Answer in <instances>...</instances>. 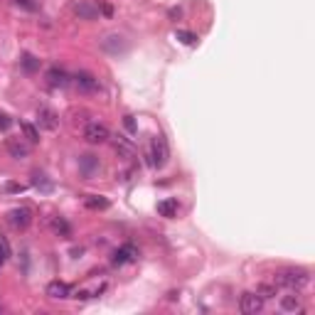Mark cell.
I'll return each mask as SVG.
<instances>
[{
  "mask_svg": "<svg viewBox=\"0 0 315 315\" xmlns=\"http://www.w3.org/2000/svg\"><path fill=\"white\" fill-rule=\"evenodd\" d=\"M310 276L305 269H283L273 276V283L281 286V288H291V291H298L303 286H308Z\"/></svg>",
  "mask_w": 315,
  "mask_h": 315,
  "instance_id": "cell-1",
  "label": "cell"
},
{
  "mask_svg": "<svg viewBox=\"0 0 315 315\" xmlns=\"http://www.w3.org/2000/svg\"><path fill=\"white\" fill-rule=\"evenodd\" d=\"M84 140L89 143V145H101V143H106L109 138H111V133H109V128L104 126V123H99V121H91V123H87L84 126Z\"/></svg>",
  "mask_w": 315,
  "mask_h": 315,
  "instance_id": "cell-2",
  "label": "cell"
},
{
  "mask_svg": "<svg viewBox=\"0 0 315 315\" xmlns=\"http://www.w3.org/2000/svg\"><path fill=\"white\" fill-rule=\"evenodd\" d=\"M168 158H170V148H168V140L163 135H158L153 140V150H150V165L153 168H165L168 165Z\"/></svg>",
  "mask_w": 315,
  "mask_h": 315,
  "instance_id": "cell-3",
  "label": "cell"
},
{
  "mask_svg": "<svg viewBox=\"0 0 315 315\" xmlns=\"http://www.w3.org/2000/svg\"><path fill=\"white\" fill-rule=\"evenodd\" d=\"M261 308H264V298H261L259 293H254V291L242 293V298H239V310L244 315L261 313Z\"/></svg>",
  "mask_w": 315,
  "mask_h": 315,
  "instance_id": "cell-4",
  "label": "cell"
},
{
  "mask_svg": "<svg viewBox=\"0 0 315 315\" xmlns=\"http://www.w3.org/2000/svg\"><path fill=\"white\" fill-rule=\"evenodd\" d=\"M138 259V249H135V244H123V247H118L116 251H113L111 256V264L113 266H126V264H131V261H135Z\"/></svg>",
  "mask_w": 315,
  "mask_h": 315,
  "instance_id": "cell-5",
  "label": "cell"
},
{
  "mask_svg": "<svg viewBox=\"0 0 315 315\" xmlns=\"http://www.w3.org/2000/svg\"><path fill=\"white\" fill-rule=\"evenodd\" d=\"M8 222L15 226V229H27L32 224V209L30 207H15L10 214H8Z\"/></svg>",
  "mask_w": 315,
  "mask_h": 315,
  "instance_id": "cell-6",
  "label": "cell"
},
{
  "mask_svg": "<svg viewBox=\"0 0 315 315\" xmlns=\"http://www.w3.org/2000/svg\"><path fill=\"white\" fill-rule=\"evenodd\" d=\"M71 8L79 15V20H99V5L91 0H74Z\"/></svg>",
  "mask_w": 315,
  "mask_h": 315,
  "instance_id": "cell-7",
  "label": "cell"
},
{
  "mask_svg": "<svg viewBox=\"0 0 315 315\" xmlns=\"http://www.w3.org/2000/svg\"><path fill=\"white\" fill-rule=\"evenodd\" d=\"M101 49L109 52V54H123V52L128 49V42H126L121 35H106V37L101 40Z\"/></svg>",
  "mask_w": 315,
  "mask_h": 315,
  "instance_id": "cell-8",
  "label": "cell"
},
{
  "mask_svg": "<svg viewBox=\"0 0 315 315\" xmlns=\"http://www.w3.org/2000/svg\"><path fill=\"white\" fill-rule=\"evenodd\" d=\"M74 84H76L82 91H89V94H94V91H101L99 79H96L94 74H89V71H76V74H74Z\"/></svg>",
  "mask_w": 315,
  "mask_h": 315,
  "instance_id": "cell-9",
  "label": "cell"
},
{
  "mask_svg": "<svg viewBox=\"0 0 315 315\" xmlns=\"http://www.w3.org/2000/svg\"><path fill=\"white\" fill-rule=\"evenodd\" d=\"M37 123H40V128H45V131H57V128H59L57 113L52 111V109H47V106H40V109H37Z\"/></svg>",
  "mask_w": 315,
  "mask_h": 315,
  "instance_id": "cell-10",
  "label": "cell"
},
{
  "mask_svg": "<svg viewBox=\"0 0 315 315\" xmlns=\"http://www.w3.org/2000/svg\"><path fill=\"white\" fill-rule=\"evenodd\" d=\"M79 170H82V175L84 178H94L99 170H101V163H99V158L87 153V155L79 158Z\"/></svg>",
  "mask_w": 315,
  "mask_h": 315,
  "instance_id": "cell-11",
  "label": "cell"
},
{
  "mask_svg": "<svg viewBox=\"0 0 315 315\" xmlns=\"http://www.w3.org/2000/svg\"><path fill=\"white\" fill-rule=\"evenodd\" d=\"M5 148H8L10 158H15V160H23V158L30 155V145H27V143H23L20 138H8Z\"/></svg>",
  "mask_w": 315,
  "mask_h": 315,
  "instance_id": "cell-12",
  "label": "cell"
},
{
  "mask_svg": "<svg viewBox=\"0 0 315 315\" xmlns=\"http://www.w3.org/2000/svg\"><path fill=\"white\" fill-rule=\"evenodd\" d=\"M47 84L54 87V89H62V87L69 84V74L59 67H49L47 69Z\"/></svg>",
  "mask_w": 315,
  "mask_h": 315,
  "instance_id": "cell-13",
  "label": "cell"
},
{
  "mask_svg": "<svg viewBox=\"0 0 315 315\" xmlns=\"http://www.w3.org/2000/svg\"><path fill=\"white\" fill-rule=\"evenodd\" d=\"M178 212H180V204H178V200H173V197H168V200H160V202H158V214H160V217H165V219L178 217Z\"/></svg>",
  "mask_w": 315,
  "mask_h": 315,
  "instance_id": "cell-14",
  "label": "cell"
},
{
  "mask_svg": "<svg viewBox=\"0 0 315 315\" xmlns=\"http://www.w3.org/2000/svg\"><path fill=\"white\" fill-rule=\"evenodd\" d=\"M47 295L49 298H69L71 295V288H69V283H64V281H49L47 283Z\"/></svg>",
  "mask_w": 315,
  "mask_h": 315,
  "instance_id": "cell-15",
  "label": "cell"
},
{
  "mask_svg": "<svg viewBox=\"0 0 315 315\" xmlns=\"http://www.w3.org/2000/svg\"><path fill=\"white\" fill-rule=\"evenodd\" d=\"M32 187H37L40 192H52V180H47V175L45 173H40V170H35L32 173Z\"/></svg>",
  "mask_w": 315,
  "mask_h": 315,
  "instance_id": "cell-16",
  "label": "cell"
},
{
  "mask_svg": "<svg viewBox=\"0 0 315 315\" xmlns=\"http://www.w3.org/2000/svg\"><path fill=\"white\" fill-rule=\"evenodd\" d=\"M281 310H283V313H295V310H303V308H300V298H298V295H283V298H281Z\"/></svg>",
  "mask_w": 315,
  "mask_h": 315,
  "instance_id": "cell-17",
  "label": "cell"
},
{
  "mask_svg": "<svg viewBox=\"0 0 315 315\" xmlns=\"http://www.w3.org/2000/svg\"><path fill=\"white\" fill-rule=\"evenodd\" d=\"M113 148H116V153H121V155L133 158V145H131L123 135H116V138H113Z\"/></svg>",
  "mask_w": 315,
  "mask_h": 315,
  "instance_id": "cell-18",
  "label": "cell"
},
{
  "mask_svg": "<svg viewBox=\"0 0 315 315\" xmlns=\"http://www.w3.org/2000/svg\"><path fill=\"white\" fill-rule=\"evenodd\" d=\"M84 204H87L89 209H109V200L101 197V195H87V197H84Z\"/></svg>",
  "mask_w": 315,
  "mask_h": 315,
  "instance_id": "cell-19",
  "label": "cell"
},
{
  "mask_svg": "<svg viewBox=\"0 0 315 315\" xmlns=\"http://www.w3.org/2000/svg\"><path fill=\"white\" fill-rule=\"evenodd\" d=\"M49 226H52V231L59 234V237H69V234H71V226H69L67 219H62V217H54V219L49 222Z\"/></svg>",
  "mask_w": 315,
  "mask_h": 315,
  "instance_id": "cell-20",
  "label": "cell"
},
{
  "mask_svg": "<svg viewBox=\"0 0 315 315\" xmlns=\"http://www.w3.org/2000/svg\"><path fill=\"white\" fill-rule=\"evenodd\" d=\"M20 64H23V69L27 71V74H32V71H37V69H40V59H37V57H32L30 52H25L23 59H20Z\"/></svg>",
  "mask_w": 315,
  "mask_h": 315,
  "instance_id": "cell-21",
  "label": "cell"
},
{
  "mask_svg": "<svg viewBox=\"0 0 315 315\" xmlns=\"http://www.w3.org/2000/svg\"><path fill=\"white\" fill-rule=\"evenodd\" d=\"M20 128H23L25 138H27V143H40V131L32 126V123H27V121H23L20 123Z\"/></svg>",
  "mask_w": 315,
  "mask_h": 315,
  "instance_id": "cell-22",
  "label": "cell"
},
{
  "mask_svg": "<svg viewBox=\"0 0 315 315\" xmlns=\"http://www.w3.org/2000/svg\"><path fill=\"white\" fill-rule=\"evenodd\" d=\"M276 288H278L276 283H261V286L256 288V293H259V295L266 300V298H273V295H276Z\"/></svg>",
  "mask_w": 315,
  "mask_h": 315,
  "instance_id": "cell-23",
  "label": "cell"
},
{
  "mask_svg": "<svg viewBox=\"0 0 315 315\" xmlns=\"http://www.w3.org/2000/svg\"><path fill=\"white\" fill-rule=\"evenodd\" d=\"M178 40H180L182 45H195L197 42V35L195 32H190V30H178V35H175Z\"/></svg>",
  "mask_w": 315,
  "mask_h": 315,
  "instance_id": "cell-24",
  "label": "cell"
},
{
  "mask_svg": "<svg viewBox=\"0 0 315 315\" xmlns=\"http://www.w3.org/2000/svg\"><path fill=\"white\" fill-rule=\"evenodd\" d=\"M10 256V247H8V242L5 239H0V266L5 264V259Z\"/></svg>",
  "mask_w": 315,
  "mask_h": 315,
  "instance_id": "cell-25",
  "label": "cell"
},
{
  "mask_svg": "<svg viewBox=\"0 0 315 315\" xmlns=\"http://www.w3.org/2000/svg\"><path fill=\"white\" fill-rule=\"evenodd\" d=\"M10 126H13V118H10L8 113H3V111H0V131H8Z\"/></svg>",
  "mask_w": 315,
  "mask_h": 315,
  "instance_id": "cell-26",
  "label": "cell"
},
{
  "mask_svg": "<svg viewBox=\"0 0 315 315\" xmlns=\"http://www.w3.org/2000/svg\"><path fill=\"white\" fill-rule=\"evenodd\" d=\"M27 185H18V182H8L5 185V192H25Z\"/></svg>",
  "mask_w": 315,
  "mask_h": 315,
  "instance_id": "cell-27",
  "label": "cell"
},
{
  "mask_svg": "<svg viewBox=\"0 0 315 315\" xmlns=\"http://www.w3.org/2000/svg\"><path fill=\"white\" fill-rule=\"evenodd\" d=\"M99 10H101L106 18H111V15H113V8L109 5V3H101V0H99Z\"/></svg>",
  "mask_w": 315,
  "mask_h": 315,
  "instance_id": "cell-28",
  "label": "cell"
},
{
  "mask_svg": "<svg viewBox=\"0 0 315 315\" xmlns=\"http://www.w3.org/2000/svg\"><path fill=\"white\" fill-rule=\"evenodd\" d=\"M123 126H126V128H128L131 133H135V121H133V116H126V118H123Z\"/></svg>",
  "mask_w": 315,
  "mask_h": 315,
  "instance_id": "cell-29",
  "label": "cell"
},
{
  "mask_svg": "<svg viewBox=\"0 0 315 315\" xmlns=\"http://www.w3.org/2000/svg\"><path fill=\"white\" fill-rule=\"evenodd\" d=\"M180 15H182L180 8H173V10H170V18H180Z\"/></svg>",
  "mask_w": 315,
  "mask_h": 315,
  "instance_id": "cell-30",
  "label": "cell"
}]
</instances>
